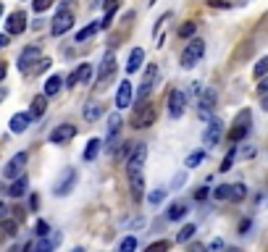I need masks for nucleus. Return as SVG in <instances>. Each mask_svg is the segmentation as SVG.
Wrapping results in <instances>:
<instances>
[{
  "mask_svg": "<svg viewBox=\"0 0 268 252\" xmlns=\"http://www.w3.org/2000/svg\"><path fill=\"white\" fill-rule=\"evenodd\" d=\"M155 118H158V108L150 100H142L132 113V129H147L155 124Z\"/></svg>",
  "mask_w": 268,
  "mask_h": 252,
  "instance_id": "f257e3e1",
  "label": "nucleus"
},
{
  "mask_svg": "<svg viewBox=\"0 0 268 252\" xmlns=\"http://www.w3.org/2000/svg\"><path fill=\"white\" fill-rule=\"evenodd\" d=\"M202 55H205V42H202L200 37H192L181 53V69H195L202 61Z\"/></svg>",
  "mask_w": 268,
  "mask_h": 252,
  "instance_id": "f03ea898",
  "label": "nucleus"
},
{
  "mask_svg": "<svg viewBox=\"0 0 268 252\" xmlns=\"http://www.w3.org/2000/svg\"><path fill=\"white\" fill-rule=\"evenodd\" d=\"M250 121H253L250 110H242V113L237 116L234 126L229 129V142H242V139L247 137V132H250Z\"/></svg>",
  "mask_w": 268,
  "mask_h": 252,
  "instance_id": "7ed1b4c3",
  "label": "nucleus"
},
{
  "mask_svg": "<svg viewBox=\"0 0 268 252\" xmlns=\"http://www.w3.org/2000/svg\"><path fill=\"white\" fill-rule=\"evenodd\" d=\"M126 179H129V189H132V197L140 202L142 194H145V176H142V168L126 166Z\"/></svg>",
  "mask_w": 268,
  "mask_h": 252,
  "instance_id": "20e7f679",
  "label": "nucleus"
},
{
  "mask_svg": "<svg viewBox=\"0 0 268 252\" xmlns=\"http://www.w3.org/2000/svg\"><path fill=\"white\" fill-rule=\"evenodd\" d=\"M74 26V13L66 11V8H58V13H55L53 18V24H50V32L53 37H61V34H66L69 29Z\"/></svg>",
  "mask_w": 268,
  "mask_h": 252,
  "instance_id": "39448f33",
  "label": "nucleus"
},
{
  "mask_svg": "<svg viewBox=\"0 0 268 252\" xmlns=\"http://www.w3.org/2000/svg\"><path fill=\"white\" fill-rule=\"evenodd\" d=\"M26 161H29V155H26V153H16L11 161L5 163V168H3L5 179H21L24 168H26Z\"/></svg>",
  "mask_w": 268,
  "mask_h": 252,
  "instance_id": "423d86ee",
  "label": "nucleus"
},
{
  "mask_svg": "<svg viewBox=\"0 0 268 252\" xmlns=\"http://www.w3.org/2000/svg\"><path fill=\"white\" fill-rule=\"evenodd\" d=\"M158 77H161V71H158V66L155 63H147V69H145V79H142V84H140V95L142 100H147V95L153 92V87L158 84Z\"/></svg>",
  "mask_w": 268,
  "mask_h": 252,
  "instance_id": "0eeeda50",
  "label": "nucleus"
},
{
  "mask_svg": "<svg viewBox=\"0 0 268 252\" xmlns=\"http://www.w3.org/2000/svg\"><path fill=\"white\" fill-rule=\"evenodd\" d=\"M221 137H224V124L218 118H213L208 124V129L202 132V142H205V147H216L221 142Z\"/></svg>",
  "mask_w": 268,
  "mask_h": 252,
  "instance_id": "6e6552de",
  "label": "nucleus"
},
{
  "mask_svg": "<svg viewBox=\"0 0 268 252\" xmlns=\"http://www.w3.org/2000/svg\"><path fill=\"white\" fill-rule=\"evenodd\" d=\"M89 79H92V63H82V66H77V69L69 74L66 87H77V84H89Z\"/></svg>",
  "mask_w": 268,
  "mask_h": 252,
  "instance_id": "1a4fd4ad",
  "label": "nucleus"
},
{
  "mask_svg": "<svg viewBox=\"0 0 268 252\" xmlns=\"http://www.w3.org/2000/svg\"><path fill=\"white\" fill-rule=\"evenodd\" d=\"M184 108H187V92L171 89V95H169V113H171V118H179L184 113Z\"/></svg>",
  "mask_w": 268,
  "mask_h": 252,
  "instance_id": "9d476101",
  "label": "nucleus"
},
{
  "mask_svg": "<svg viewBox=\"0 0 268 252\" xmlns=\"http://www.w3.org/2000/svg\"><path fill=\"white\" fill-rule=\"evenodd\" d=\"M74 137H77V126L61 124V126H55L53 132H50V142L53 145H66V142H71Z\"/></svg>",
  "mask_w": 268,
  "mask_h": 252,
  "instance_id": "9b49d317",
  "label": "nucleus"
},
{
  "mask_svg": "<svg viewBox=\"0 0 268 252\" xmlns=\"http://www.w3.org/2000/svg\"><path fill=\"white\" fill-rule=\"evenodd\" d=\"M40 48L37 45H32V48H24L21 55H18V69L21 71H29L32 69V63H40Z\"/></svg>",
  "mask_w": 268,
  "mask_h": 252,
  "instance_id": "f8f14e48",
  "label": "nucleus"
},
{
  "mask_svg": "<svg viewBox=\"0 0 268 252\" xmlns=\"http://www.w3.org/2000/svg\"><path fill=\"white\" fill-rule=\"evenodd\" d=\"M113 74H116V55L113 53H105L103 63H100V71H97V82L105 87V82L113 77Z\"/></svg>",
  "mask_w": 268,
  "mask_h": 252,
  "instance_id": "ddd939ff",
  "label": "nucleus"
},
{
  "mask_svg": "<svg viewBox=\"0 0 268 252\" xmlns=\"http://www.w3.org/2000/svg\"><path fill=\"white\" fill-rule=\"evenodd\" d=\"M132 100H134V87H132V82L124 79V84H121V87H118V92H116V105L124 110V108L132 105Z\"/></svg>",
  "mask_w": 268,
  "mask_h": 252,
  "instance_id": "4468645a",
  "label": "nucleus"
},
{
  "mask_svg": "<svg viewBox=\"0 0 268 252\" xmlns=\"http://www.w3.org/2000/svg\"><path fill=\"white\" fill-rule=\"evenodd\" d=\"M5 34H21L24 29H26V13H21V11H16V13H11L8 16V21H5Z\"/></svg>",
  "mask_w": 268,
  "mask_h": 252,
  "instance_id": "2eb2a0df",
  "label": "nucleus"
},
{
  "mask_svg": "<svg viewBox=\"0 0 268 252\" xmlns=\"http://www.w3.org/2000/svg\"><path fill=\"white\" fill-rule=\"evenodd\" d=\"M74 184H77V171H74V168H69V171L63 173V179L55 184V194H58V197H66V194L74 189Z\"/></svg>",
  "mask_w": 268,
  "mask_h": 252,
  "instance_id": "dca6fc26",
  "label": "nucleus"
},
{
  "mask_svg": "<svg viewBox=\"0 0 268 252\" xmlns=\"http://www.w3.org/2000/svg\"><path fill=\"white\" fill-rule=\"evenodd\" d=\"M213 108H216V89L208 87V89L200 95V116L208 118L210 113H213Z\"/></svg>",
  "mask_w": 268,
  "mask_h": 252,
  "instance_id": "f3484780",
  "label": "nucleus"
},
{
  "mask_svg": "<svg viewBox=\"0 0 268 252\" xmlns=\"http://www.w3.org/2000/svg\"><path fill=\"white\" fill-rule=\"evenodd\" d=\"M142 63H145V50H142V48H134L132 53H129V61H126V71H129V74L140 71V69H142Z\"/></svg>",
  "mask_w": 268,
  "mask_h": 252,
  "instance_id": "a211bd4d",
  "label": "nucleus"
},
{
  "mask_svg": "<svg viewBox=\"0 0 268 252\" xmlns=\"http://www.w3.org/2000/svg\"><path fill=\"white\" fill-rule=\"evenodd\" d=\"M32 124V113H16L13 118H11V132L13 134H21V132H26V126Z\"/></svg>",
  "mask_w": 268,
  "mask_h": 252,
  "instance_id": "6ab92c4d",
  "label": "nucleus"
},
{
  "mask_svg": "<svg viewBox=\"0 0 268 252\" xmlns=\"http://www.w3.org/2000/svg\"><path fill=\"white\" fill-rule=\"evenodd\" d=\"M184 216H187V202H171L169 205V213H166L169 221H181Z\"/></svg>",
  "mask_w": 268,
  "mask_h": 252,
  "instance_id": "aec40b11",
  "label": "nucleus"
},
{
  "mask_svg": "<svg viewBox=\"0 0 268 252\" xmlns=\"http://www.w3.org/2000/svg\"><path fill=\"white\" fill-rule=\"evenodd\" d=\"M45 110H48V95H37L34 100H32V118H40Z\"/></svg>",
  "mask_w": 268,
  "mask_h": 252,
  "instance_id": "412c9836",
  "label": "nucleus"
},
{
  "mask_svg": "<svg viewBox=\"0 0 268 252\" xmlns=\"http://www.w3.org/2000/svg\"><path fill=\"white\" fill-rule=\"evenodd\" d=\"M100 29H103V26H100V21H95V24H87L85 29H79V32H77V42H87L89 37H95Z\"/></svg>",
  "mask_w": 268,
  "mask_h": 252,
  "instance_id": "4be33fe9",
  "label": "nucleus"
},
{
  "mask_svg": "<svg viewBox=\"0 0 268 252\" xmlns=\"http://www.w3.org/2000/svg\"><path fill=\"white\" fill-rule=\"evenodd\" d=\"M100 116H103V105H97V102H87V108H85V121H87V124H95Z\"/></svg>",
  "mask_w": 268,
  "mask_h": 252,
  "instance_id": "5701e85b",
  "label": "nucleus"
},
{
  "mask_svg": "<svg viewBox=\"0 0 268 252\" xmlns=\"http://www.w3.org/2000/svg\"><path fill=\"white\" fill-rule=\"evenodd\" d=\"M26 186H29L26 176H21V179H13V184L8 186V194H11V197H21V194L26 192Z\"/></svg>",
  "mask_w": 268,
  "mask_h": 252,
  "instance_id": "b1692460",
  "label": "nucleus"
},
{
  "mask_svg": "<svg viewBox=\"0 0 268 252\" xmlns=\"http://www.w3.org/2000/svg\"><path fill=\"white\" fill-rule=\"evenodd\" d=\"M61 84H63V79L58 77V74H55V77H50L48 82H45V95H48V97L58 95V92H61Z\"/></svg>",
  "mask_w": 268,
  "mask_h": 252,
  "instance_id": "393cba45",
  "label": "nucleus"
},
{
  "mask_svg": "<svg viewBox=\"0 0 268 252\" xmlns=\"http://www.w3.org/2000/svg\"><path fill=\"white\" fill-rule=\"evenodd\" d=\"M245 197H247V186L242 181L232 184V194H229V200H232V202H242Z\"/></svg>",
  "mask_w": 268,
  "mask_h": 252,
  "instance_id": "a878e982",
  "label": "nucleus"
},
{
  "mask_svg": "<svg viewBox=\"0 0 268 252\" xmlns=\"http://www.w3.org/2000/svg\"><path fill=\"white\" fill-rule=\"evenodd\" d=\"M0 231H3L5 237H16L18 234V223L13 218H3L0 221Z\"/></svg>",
  "mask_w": 268,
  "mask_h": 252,
  "instance_id": "bb28decb",
  "label": "nucleus"
},
{
  "mask_svg": "<svg viewBox=\"0 0 268 252\" xmlns=\"http://www.w3.org/2000/svg\"><path fill=\"white\" fill-rule=\"evenodd\" d=\"M100 147H103V142H100V139H89V142H87V150H85V161H95L97 153H100Z\"/></svg>",
  "mask_w": 268,
  "mask_h": 252,
  "instance_id": "cd10ccee",
  "label": "nucleus"
},
{
  "mask_svg": "<svg viewBox=\"0 0 268 252\" xmlns=\"http://www.w3.org/2000/svg\"><path fill=\"white\" fill-rule=\"evenodd\" d=\"M195 32H197V24H195V21H187V24L179 26V37H181V40H192V37H195Z\"/></svg>",
  "mask_w": 268,
  "mask_h": 252,
  "instance_id": "c85d7f7f",
  "label": "nucleus"
},
{
  "mask_svg": "<svg viewBox=\"0 0 268 252\" xmlns=\"http://www.w3.org/2000/svg\"><path fill=\"white\" fill-rule=\"evenodd\" d=\"M171 250V242L169 239H158V242H153V245H147L145 252H169Z\"/></svg>",
  "mask_w": 268,
  "mask_h": 252,
  "instance_id": "c756f323",
  "label": "nucleus"
},
{
  "mask_svg": "<svg viewBox=\"0 0 268 252\" xmlns=\"http://www.w3.org/2000/svg\"><path fill=\"white\" fill-rule=\"evenodd\" d=\"M195 226H192V223H187V226H181L179 229V234H177V242H189L192 237H195Z\"/></svg>",
  "mask_w": 268,
  "mask_h": 252,
  "instance_id": "7c9ffc66",
  "label": "nucleus"
},
{
  "mask_svg": "<svg viewBox=\"0 0 268 252\" xmlns=\"http://www.w3.org/2000/svg\"><path fill=\"white\" fill-rule=\"evenodd\" d=\"M253 74H255V79H266L268 77V58H261L255 63V69H253Z\"/></svg>",
  "mask_w": 268,
  "mask_h": 252,
  "instance_id": "2f4dec72",
  "label": "nucleus"
},
{
  "mask_svg": "<svg viewBox=\"0 0 268 252\" xmlns=\"http://www.w3.org/2000/svg\"><path fill=\"white\" fill-rule=\"evenodd\" d=\"M202 161H205V150H197V153H192V155L187 158V163H184V166H187V168H195V166H200Z\"/></svg>",
  "mask_w": 268,
  "mask_h": 252,
  "instance_id": "473e14b6",
  "label": "nucleus"
},
{
  "mask_svg": "<svg viewBox=\"0 0 268 252\" xmlns=\"http://www.w3.org/2000/svg\"><path fill=\"white\" fill-rule=\"evenodd\" d=\"M55 242H58V239H48V237H45V239H40V242H37V245H34V252H53V247H55Z\"/></svg>",
  "mask_w": 268,
  "mask_h": 252,
  "instance_id": "72a5a7b5",
  "label": "nucleus"
},
{
  "mask_svg": "<svg viewBox=\"0 0 268 252\" xmlns=\"http://www.w3.org/2000/svg\"><path fill=\"white\" fill-rule=\"evenodd\" d=\"M258 97L263 100V108H268V77L261 79V84H258Z\"/></svg>",
  "mask_w": 268,
  "mask_h": 252,
  "instance_id": "f704fd0d",
  "label": "nucleus"
},
{
  "mask_svg": "<svg viewBox=\"0 0 268 252\" xmlns=\"http://www.w3.org/2000/svg\"><path fill=\"white\" fill-rule=\"evenodd\" d=\"M229 194H232V186H229V184H221V186H216V189H213V197L216 200H229Z\"/></svg>",
  "mask_w": 268,
  "mask_h": 252,
  "instance_id": "c9c22d12",
  "label": "nucleus"
},
{
  "mask_svg": "<svg viewBox=\"0 0 268 252\" xmlns=\"http://www.w3.org/2000/svg\"><path fill=\"white\" fill-rule=\"evenodd\" d=\"M137 250V239L134 237H126L121 245H118V252H134Z\"/></svg>",
  "mask_w": 268,
  "mask_h": 252,
  "instance_id": "e433bc0d",
  "label": "nucleus"
},
{
  "mask_svg": "<svg viewBox=\"0 0 268 252\" xmlns=\"http://www.w3.org/2000/svg\"><path fill=\"white\" fill-rule=\"evenodd\" d=\"M53 5V0H34V3H32V8H34V11L37 13H42V11H48V8Z\"/></svg>",
  "mask_w": 268,
  "mask_h": 252,
  "instance_id": "4c0bfd02",
  "label": "nucleus"
},
{
  "mask_svg": "<svg viewBox=\"0 0 268 252\" xmlns=\"http://www.w3.org/2000/svg\"><path fill=\"white\" fill-rule=\"evenodd\" d=\"M166 192H169V189H155V192H150V197H147V200H150V205H158L166 197Z\"/></svg>",
  "mask_w": 268,
  "mask_h": 252,
  "instance_id": "58836bf2",
  "label": "nucleus"
},
{
  "mask_svg": "<svg viewBox=\"0 0 268 252\" xmlns=\"http://www.w3.org/2000/svg\"><path fill=\"white\" fill-rule=\"evenodd\" d=\"M48 234H50V226H48L45 221H37V237H40V239H45Z\"/></svg>",
  "mask_w": 268,
  "mask_h": 252,
  "instance_id": "ea45409f",
  "label": "nucleus"
},
{
  "mask_svg": "<svg viewBox=\"0 0 268 252\" xmlns=\"http://www.w3.org/2000/svg\"><path fill=\"white\" fill-rule=\"evenodd\" d=\"M234 155H237V153L232 150V153H229V155L224 158V163H221V171H229V168H232V163H234Z\"/></svg>",
  "mask_w": 268,
  "mask_h": 252,
  "instance_id": "a19ab883",
  "label": "nucleus"
},
{
  "mask_svg": "<svg viewBox=\"0 0 268 252\" xmlns=\"http://www.w3.org/2000/svg\"><path fill=\"white\" fill-rule=\"evenodd\" d=\"M218 250H224V242H221V239H213V242L208 245V252H218Z\"/></svg>",
  "mask_w": 268,
  "mask_h": 252,
  "instance_id": "79ce46f5",
  "label": "nucleus"
},
{
  "mask_svg": "<svg viewBox=\"0 0 268 252\" xmlns=\"http://www.w3.org/2000/svg\"><path fill=\"white\" fill-rule=\"evenodd\" d=\"M48 66H50V58H42L40 63H37V69H34V71H37V74H42V71H48Z\"/></svg>",
  "mask_w": 268,
  "mask_h": 252,
  "instance_id": "37998d69",
  "label": "nucleus"
},
{
  "mask_svg": "<svg viewBox=\"0 0 268 252\" xmlns=\"http://www.w3.org/2000/svg\"><path fill=\"white\" fill-rule=\"evenodd\" d=\"M208 197V189H205V186H202V189H197L195 192V200H205Z\"/></svg>",
  "mask_w": 268,
  "mask_h": 252,
  "instance_id": "c03bdc74",
  "label": "nucleus"
},
{
  "mask_svg": "<svg viewBox=\"0 0 268 252\" xmlns=\"http://www.w3.org/2000/svg\"><path fill=\"white\" fill-rule=\"evenodd\" d=\"M255 155V147L250 145V147H245V150H242V158H253Z\"/></svg>",
  "mask_w": 268,
  "mask_h": 252,
  "instance_id": "a18cd8bd",
  "label": "nucleus"
},
{
  "mask_svg": "<svg viewBox=\"0 0 268 252\" xmlns=\"http://www.w3.org/2000/svg\"><path fill=\"white\" fill-rule=\"evenodd\" d=\"M247 229H250V221H242V223H239V234H247Z\"/></svg>",
  "mask_w": 268,
  "mask_h": 252,
  "instance_id": "49530a36",
  "label": "nucleus"
},
{
  "mask_svg": "<svg viewBox=\"0 0 268 252\" xmlns=\"http://www.w3.org/2000/svg\"><path fill=\"white\" fill-rule=\"evenodd\" d=\"M5 71H8V66H5V63H3V61H0V82H3V79H5Z\"/></svg>",
  "mask_w": 268,
  "mask_h": 252,
  "instance_id": "de8ad7c7",
  "label": "nucleus"
},
{
  "mask_svg": "<svg viewBox=\"0 0 268 252\" xmlns=\"http://www.w3.org/2000/svg\"><path fill=\"white\" fill-rule=\"evenodd\" d=\"M8 37H11V34H0V48H5V45H8Z\"/></svg>",
  "mask_w": 268,
  "mask_h": 252,
  "instance_id": "09e8293b",
  "label": "nucleus"
},
{
  "mask_svg": "<svg viewBox=\"0 0 268 252\" xmlns=\"http://www.w3.org/2000/svg\"><path fill=\"white\" fill-rule=\"evenodd\" d=\"M5 213H8V208H5V205H3V202H0V221H3V218H5Z\"/></svg>",
  "mask_w": 268,
  "mask_h": 252,
  "instance_id": "8fccbe9b",
  "label": "nucleus"
},
{
  "mask_svg": "<svg viewBox=\"0 0 268 252\" xmlns=\"http://www.w3.org/2000/svg\"><path fill=\"white\" fill-rule=\"evenodd\" d=\"M189 252H205V247H202V245H195V247H192Z\"/></svg>",
  "mask_w": 268,
  "mask_h": 252,
  "instance_id": "3c124183",
  "label": "nucleus"
},
{
  "mask_svg": "<svg viewBox=\"0 0 268 252\" xmlns=\"http://www.w3.org/2000/svg\"><path fill=\"white\" fill-rule=\"evenodd\" d=\"M3 239H5V234H3V231H0V242H3Z\"/></svg>",
  "mask_w": 268,
  "mask_h": 252,
  "instance_id": "603ef678",
  "label": "nucleus"
},
{
  "mask_svg": "<svg viewBox=\"0 0 268 252\" xmlns=\"http://www.w3.org/2000/svg\"><path fill=\"white\" fill-rule=\"evenodd\" d=\"M74 252H85V250H82V247H77V250H74Z\"/></svg>",
  "mask_w": 268,
  "mask_h": 252,
  "instance_id": "864d4df0",
  "label": "nucleus"
},
{
  "mask_svg": "<svg viewBox=\"0 0 268 252\" xmlns=\"http://www.w3.org/2000/svg\"><path fill=\"white\" fill-rule=\"evenodd\" d=\"M0 16H3V5H0Z\"/></svg>",
  "mask_w": 268,
  "mask_h": 252,
  "instance_id": "5fc2aeb1",
  "label": "nucleus"
}]
</instances>
